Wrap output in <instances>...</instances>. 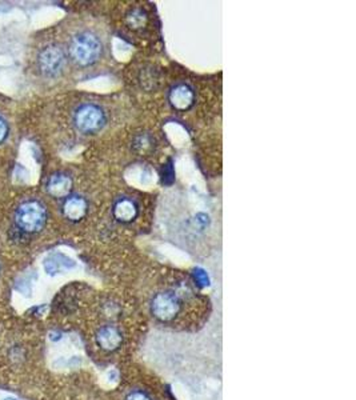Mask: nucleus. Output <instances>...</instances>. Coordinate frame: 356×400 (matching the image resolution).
<instances>
[{
  "label": "nucleus",
  "instance_id": "1",
  "mask_svg": "<svg viewBox=\"0 0 356 400\" xmlns=\"http://www.w3.org/2000/svg\"><path fill=\"white\" fill-rule=\"evenodd\" d=\"M187 299L174 288L156 291L149 299V315L165 328L186 329L184 318L187 315Z\"/></svg>",
  "mask_w": 356,
  "mask_h": 400
},
{
  "label": "nucleus",
  "instance_id": "2",
  "mask_svg": "<svg viewBox=\"0 0 356 400\" xmlns=\"http://www.w3.org/2000/svg\"><path fill=\"white\" fill-rule=\"evenodd\" d=\"M68 52L71 59L74 60L77 66L89 67L101 59L103 52V45L95 34L89 31H83L76 34L71 39L68 45Z\"/></svg>",
  "mask_w": 356,
  "mask_h": 400
},
{
  "label": "nucleus",
  "instance_id": "3",
  "mask_svg": "<svg viewBox=\"0 0 356 400\" xmlns=\"http://www.w3.org/2000/svg\"><path fill=\"white\" fill-rule=\"evenodd\" d=\"M15 222L24 232H39L47 222V209L39 200H26L16 209Z\"/></svg>",
  "mask_w": 356,
  "mask_h": 400
},
{
  "label": "nucleus",
  "instance_id": "4",
  "mask_svg": "<svg viewBox=\"0 0 356 400\" xmlns=\"http://www.w3.org/2000/svg\"><path fill=\"white\" fill-rule=\"evenodd\" d=\"M107 123V114L98 104H82L74 114V124L77 131L96 133L103 130Z\"/></svg>",
  "mask_w": 356,
  "mask_h": 400
},
{
  "label": "nucleus",
  "instance_id": "5",
  "mask_svg": "<svg viewBox=\"0 0 356 400\" xmlns=\"http://www.w3.org/2000/svg\"><path fill=\"white\" fill-rule=\"evenodd\" d=\"M118 400H171L162 387L146 380H133L119 391Z\"/></svg>",
  "mask_w": 356,
  "mask_h": 400
},
{
  "label": "nucleus",
  "instance_id": "6",
  "mask_svg": "<svg viewBox=\"0 0 356 400\" xmlns=\"http://www.w3.org/2000/svg\"><path fill=\"white\" fill-rule=\"evenodd\" d=\"M95 344L96 347L107 355H112L120 353L121 347L124 346V332L123 328L114 325V323H105L103 326L99 327L95 332Z\"/></svg>",
  "mask_w": 356,
  "mask_h": 400
},
{
  "label": "nucleus",
  "instance_id": "7",
  "mask_svg": "<svg viewBox=\"0 0 356 400\" xmlns=\"http://www.w3.org/2000/svg\"><path fill=\"white\" fill-rule=\"evenodd\" d=\"M38 64L42 74L48 77H55L66 66V54L59 45H47L38 57Z\"/></svg>",
  "mask_w": 356,
  "mask_h": 400
},
{
  "label": "nucleus",
  "instance_id": "8",
  "mask_svg": "<svg viewBox=\"0 0 356 400\" xmlns=\"http://www.w3.org/2000/svg\"><path fill=\"white\" fill-rule=\"evenodd\" d=\"M168 103L179 112L191 110L195 104V91L186 83H179L168 92Z\"/></svg>",
  "mask_w": 356,
  "mask_h": 400
},
{
  "label": "nucleus",
  "instance_id": "9",
  "mask_svg": "<svg viewBox=\"0 0 356 400\" xmlns=\"http://www.w3.org/2000/svg\"><path fill=\"white\" fill-rule=\"evenodd\" d=\"M112 215L119 223L130 224L138 218L139 206L131 198H127V196L119 198L118 200L114 203Z\"/></svg>",
  "mask_w": 356,
  "mask_h": 400
},
{
  "label": "nucleus",
  "instance_id": "10",
  "mask_svg": "<svg viewBox=\"0 0 356 400\" xmlns=\"http://www.w3.org/2000/svg\"><path fill=\"white\" fill-rule=\"evenodd\" d=\"M89 211L87 200L80 195H71L66 198L63 205V215L70 222H80Z\"/></svg>",
  "mask_w": 356,
  "mask_h": 400
},
{
  "label": "nucleus",
  "instance_id": "11",
  "mask_svg": "<svg viewBox=\"0 0 356 400\" xmlns=\"http://www.w3.org/2000/svg\"><path fill=\"white\" fill-rule=\"evenodd\" d=\"M47 191L57 199L68 198L73 191V180L66 174H55L47 183Z\"/></svg>",
  "mask_w": 356,
  "mask_h": 400
},
{
  "label": "nucleus",
  "instance_id": "12",
  "mask_svg": "<svg viewBox=\"0 0 356 400\" xmlns=\"http://www.w3.org/2000/svg\"><path fill=\"white\" fill-rule=\"evenodd\" d=\"M7 135H8V124L4 119L0 117V143H3L6 140Z\"/></svg>",
  "mask_w": 356,
  "mask_h": 400
},
{
  "label": "nucleus",
  "instance_id": "13",
  "mask_svg": "<svg viewBox=\"0 0 356 400\" xmlns=\"http://www.w3.org/2000/svg\"><path fill=\"white\" fill-rule=\"evenodd\" d=\"M3 400H16V399H14V398H6V399Z\"/></svg>",
  "mask_w": 356,
  "mask_h": 400
}]
</instances>
